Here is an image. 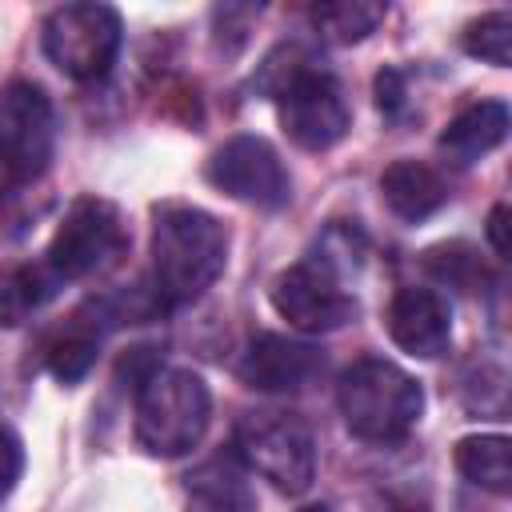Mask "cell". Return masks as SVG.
<instances>
[{"mask_svg":"<svg viewBox=\"0 0 512 512\" xmlns=\"http://www.w3.org/2000/svg\"><path fill=\"white\" fill-rule=\"evenodd\" d=\"M256 92L276 100L284 136L304 152H328L352 128V108L340 80L320 68V60L296 40L264 56L256 72Z\"/></svg>","mask_w":512,"mask_h":512,"instance_id":"6da1fadb","label":"cell"},{"mask_svg":"<svg viewBox=\"0 0 512 512\" xmlns=\"http://www.w3.org/2000/svg\"><path fill=\"white\" fill-rule=\"evenodd\" d=\"M228 264V228L196 204H160L152 212V292L176 308L204 296Z\"/></svg>","mask_w":512,"mask_h":512,"instance_id":"7a4b0ae2","label":"cell"},{"mask_svg":"<svg viewBox=\"0 0 512 512\" xmlns=\"http://www.w3.org/2000/svg\"><path fill=\"white\" fill-rule=\"evenodd\" d=\"M364 240L356 228L332 224L324 240L272 280V308L300 332H336L356 316V296L344 288V272L360 264Z\"/></svg>","mask_w":512,"mask_h":512,"instance_id":"3957f363","label":"cell"},{"mask_svg":"<svg viewBox=\"0 0 512 512\" xmlns=\"http://www.w3.org/2000/svg\"><path fill=\"white\" fill-rule=\"evenodd\" d=\"M336 404L344 428L364 444H400L420 412L424 392L420 384L384 356H360L336 384Z\"/></svg>","mask_w":512,"mask_h":512,"instance_id":"277c9868","label":"cell"},{"mask_svg":"<svg viewBox=\"0 0 512 512\" xmlns=\"http://www.w3.org/2000/svg\"><path fill=\"white\" fill-rule=\"evenodd\" d=\"M212 420L208 384L188 368H152L136 384V440L148 456L172 460L192 452Z\"/></svg>","mask_w":512,"mask_h":512,"instance_id":"5b68a950","label":"cell"},{"mask_svg":"<svg viewBox=\"0 0 512 512\" xmlns=\"http://www.w3.org/2000/svg\"><path fill=\"white\" fill-rule=\"evenodd\" d=\"M124 252H128V228L120 208L104 196H80L68 204L64 220L56 224L44 264L60 284H72L116 268Z\"/></svg>","mask_w":512,"mask_h":512,"instance_id":"8992f818","label":"cell"},{"mask_svg":"<svg viewBox=\"0 0 512 512\" xmlns=\"http://www.w3.org/2000/svg\"><path fill=\"white\" fill-rule=\"evenodd\" d=\"M232 452L288 496H300L316 476V436L292 412H248L232 432Z\"/></svg>","mask_w":512,"mask_h":512,"instance_id":"52a82bcc","label":"cell"},{"mask_svg":"<svg viewBox=\"0 0 512 512\" xmlns=\"http://www.w3.org/2000/svg\"><path fill=\"white\" fill-rule=\"evenodd\" d=\"M44 56L72 80H104L120 56L124 24L112 4H60L44 20Z\"/></svg>","mask_w":512,"mask_h":512,"instance_id":"ba28073f","label":"cell"},{"mask_svg":"<svg viewBox=\"0 0 512 512\" xmlns=\"http://www.w3.org/2000/svg\"><path fill=\"white\" fill-rule=\"evenodd\" d=\"M56 152V112L40 84L8 80L0 88V172L12 184H32Z\"/></svg>","mask_w":512,"mask_h":512,"instance_id":"9c48e42d","label":"cell"},{"mask_svg":"<svg viewBox=\"0 0 512 512\" xmlns=\"http://www.w3.org/2000/svg\"><path fill=\"white\" fill-rule=\"evenodd\" d=\"M204 176L224 196H232L240 204H252V208H264V212H276V208H284L292 200V180H288L276 148L264 136H232V140H224L212 152Z\"/></svg>","mask_w":512,"mask_h":512,"instance_id":"30bf717a","label":"cell"},{"mask_svg":"<svg viewBox=\"0 0 512 512\" xmlns=\"http://www.w3.org/2000/svg\"><path fill=\"white\" fill-rule=\"evenodd\" d=\"M328 368L324 348L308 344V340H292L280 332H260L248 340L236 376L244 388L252 392H272V396H292V392H308Z\"/></svg>","mask_w":512,"mask_h":512,"instance_id":"8fae6325","label":"cell"},{"mask_svg":"<svg viewBox=\"0 0 512 512\" xmlns=\"http://www.w3.org/2000/svg\"><path fill=\"white\" fill-rule=\"evenodd\" d=\"M384 324L392 344L416 360H440L452 344V308L436 288H424V284L396 288V296L388 300Z\"/></svg>","mask_w":512,"mask_h":512,"instance_id":"7c38bea8","label":"cell"},{"mask_svg":"<svg viewBox=\"0 0 512 512\" xmlns=\"http://www.w3.org/2000/svg\"><path fill=\"white\" fill-rule=\"evenodd\" d=\"M184 496H188V512H256L248 468L232 448L196 464L184 476Z\"/></svg>","mask_w":512,"mask_h":512,"instance_id":"4fadbf2b","label":"cell"},{"mask_svg":"<svg viewBox=\"0 0 512 512\" xmlns=\"http://www.w3.org/2000/svg\"><path fill=\"white\" fill-rule=\"evenodd\" d=\"M380 196L400 220L416 224V220H428L432 212H440L448 204V184L424 160H396L380 176Z\"/></svg>","mask_w":512,"mask_h":512,"instance_id":"5bb4252c","label":"cell"},{"mask_svg":"<svg viewBox=\"0 0 512 512\" xmlns=\"http://www.w3.org/2000/svg\"><path fill=\"white\" fill-rule=\"evenodd\" d=\"M504 136H508V104L476 100L448 120V128L440 132V152H448L456 164H472L492 148H500Z\"/></svg>","mask_w":512,"mask_h":512,"instance_id":"9a60e30c","label":"cell"},{"mask_svg":"<svg viewBox=\"0 0 512 512\" xmlns=\"http://www.w3.org/2000/svg\"><path fill=\"white\" fill-rule=\"evenodd\" d=\"M456 472L484 488V492H496V496H508L512 492V440L500 436V432H476V436H464L456 440Z\"/></svg>","mask_w":512,"mask_h":512,"instance_id":"2e32d148","label":"cell"},{"mask_svg":"<svg viewBox=\"0 0 512 512\" xmlns=\"http://www.w3.org/2000/svg\"><path fill=\"white\" fill-rule=\"evenodd\" d=\"M388 16L384 4L376 0H320L308 8V20L316 28V36L332 40V44H356L368 32L380 28V20Z\"/></svg>","mask_w":512,"mask_h":512,"instance_id":"e0dca14e","label":"cell"},{"mask_svg":"<svg viewBox=\"0 0 512 512\" xmlns=\"http://www.w3.org/2000/svg\"><path fill=\"white\" fill-rule=\"evenodd\" d=\"M96 348H100V328H84L80 316L48 344L44 364L60 384H76L88 376V368L96 364Z\"/></svg>","mask_w":512,"mask_h":512,"instance_id":"ac0fdd59","label":"cell"},{"mask_svg":"<svg viewBox=\"0 0 512 512\" xmlns=\"http://www.w3.org/2000/svg\"><path fill=\"white\" fill-rule=\"evenodd\" d=\"M424 268H428L432 280H440V284H448V288H456V292H476V288L488 280V272H484V264H480V256H476V248L464 244V240L428 248V252H424Z\"/></svg>","mask_w":512,"mask_h":512,"instance_id":"d6986e66","label":"cell"},{"mask_svg":"<svg viewBox=\"0 0 512 512\" xmlns=\"http://www.w3.org/2000/svg\"><path fill=\"white\" fill-rule=\"evenodd\" d=\"M464 52L484 60V64H496V68H508L512 64V12H488L480 20H472L464 28Z\"/></svg>","mask_w":512,"mask_h":512,"instance_id":"ffe728a7","label":"cell"},{"mask_svg":"<svg viewBox=\"0 0 512 512\" xmlns=\"http://www.w3.org/2000/svg\"><path fill=\"white\" fill-rule=\"evenodd\" d=\"M376 108L388 116V120H400L404 108H408V80L400 68H380L376 72Z\"/></svg>","mask_w":512,"mask_h":512,"instance_id":"44dd1931","label":"cell"},{"mask_svg":"<svg viewBox=\"0 0 512 512\" xmlns=\"http://www.w3.org/2000/svg\"><path fill=\"white\" fill-rule=\"evenodd\" d=\"M20 472H24V444H20L16 432L0 428V504L12 496Z\"/></svg>","mask_w":512,"mask_h":512,"instance_id":"7402d4cb","label":"cell"},{"mask_svg":"<svg viewBox=\"0 0 512 512\" xmlns=\"http://www.w3.org/2000/svg\"><path fill=\"white\" fill-rule=\"evenodd\" d=\"M488 240L496 248V256H508V204H496L488 216Z\"/></svg>","mask_w":512,"mask_h":512,"instance_id":"603a6c76","label":"cell"},{"mask_svg":"<svg viewBox=\"0 0 512 512\" xmlns=\"http://www.w3.org/2000/svg\"><path fill=\"white\" fill-rule=\"evenodd\" d=\"M380 512H428L424 500H412V496H384V508Z\"/></svg>","mask_w":512,"mask_h":512,"instance_id":"cb8c5ba5","label":"cell"},{"mask_svg":"<svg viewBox=\"0 0 512 512\" xmlns=\"http://www.w3.org/2000/svg\"><path fill=\"white\" fill-rule=\"evenodd\" d=\"M300 512H336V508H328V504H308V508H300Z\"/></svg>","mask_w":512,"mask_h":512,"instance_id":"d4e9b609","label":"cell"}]
</instances>
